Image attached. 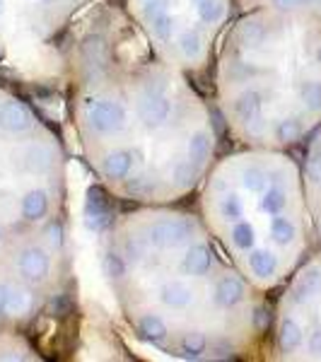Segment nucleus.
I'll return each mask as SVG.
<instances>
[{
  "mask_svg": "<svg viewBox=\"0 0 321 362\" xmlns=\"http://www.w3.org/2000/svg\"><path fill=\"white\" fill-rule=\"evenodd\" d=\"M68 107L87 167L131 206H174L198 191L218 153L210 107L126 10L104 0L66 34Z\"/></svg>",
  "mask_w": 321,
  "mask_h": 362,
  "instance_id": "nucleus-1",
  "label": "nucleus"
},
{
  "mask_svg": "<svg viewBox=\"0 0 321 362\" xmlns=\"http://www.w3.org/2000/svg\"><path fill=\"white\" fill-rule=\"evenodd\" d=\"M102 273L138 341L177 360H244L273 314L198 213L133 206L102 237Z\"/></svg>",
  "mask_w": 321,
  "mask_h": 362,
  "instance_id": "nucleus-2",
  "label": "nucleus"
},
{
  "mask_svg": "<svg viewBox=\"0 0 321 362\" xmlns=\"http://www.w3.org/2000/svg\"><path fill=\"white\" fill-rule=\"evenodd\" d=\"M302 15L247 10L218 46L215 102L242 148H290L321 119V27Z\"/></svg>",
  "mask_w": 321,
  "mask_h": 362,
  "instance_id": "nucleus-3",
  "label": "nucleus"
},
{
  "mask_svg": "<svg viewBox=\"0 0 321 362\" xmlns=\"http://www.w3.org/2000/svg\"><path fill=\"white\" fill-rule=\"evenodd\" d=\"M198 215L261 293L288 278L302 254L300 179L280 150L242 148L215 160L198 186Z\"/></svg>",
  "mask_w": 321,
  "mask_h": 362,
  "instance_id": "nucleus-4",
  "label": "nucleus"
},
{
  "mask_svg": "<svg viewBox=\"0 0 321 362\" xmlns=\"http://www.w3.org/2000/svg\"><path fill=\"white\" fill-rule=\"evenodd\" d=\"M68 215V157L56 128L0 83V225L29 227Z\"/></svg>",
  "mask_w": 321,
  "mask_h": 362,
  "instance_id": "nucleus-5",
  "label": "nucleus"
},
{
  "mask_svg": "<svg viewBox=\"0 0 321 362\" xmlns=\"http://www.w3.org/2000/svg\"><path fill=\"white\" fill-rule=\"evenodd\" d=\"M73 283L68 215L42 225H0V334L25 338L66 302Z\"/></svg>",
  "mask_w": 321,
  "mask_h": 362,
  "instance_id": "nucleus-6",
  "label": "nucleus"
},
{
  "mask_svg": "<svg viewBox=\"0 0 321 362\" xmlns=\"http://www.w3.org/2000/svg\"><path fill=\"white\" fill-rule=\"evenodd\" d=\"M126 15L155 56L186 75H203L215 63L237 0H124Z\"/></svg>",
  "mask_w": 321,
  "mask_h": 362,
  "instance_id": "nucleus-7",
  "label": "nucleus"
},
{
  "mask_svg": "<svg viewBox=\"0 0 321 362\" xmlns=\"http://www.w3.org/2000/svg\"><path fill=\"white\" fill-rule=\"evenodd\" d=\"M99 0H0V70L29 63Z\"/></svg>",
  "mask_w": 321,
  "mask_h": 362,
  "instance_id": "nucleus-8",
  "label": "nucleus"
}]
</instances>
